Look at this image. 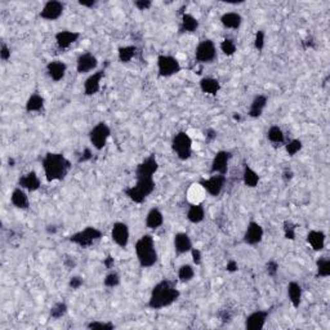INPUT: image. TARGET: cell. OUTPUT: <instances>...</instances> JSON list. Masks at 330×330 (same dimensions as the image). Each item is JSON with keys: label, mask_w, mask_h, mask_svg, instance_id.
<instances>
[{"label": "cell", "mask_w": 330, "mask_h": 330, "mask_svg": "<svg viewBox=\"0 0 330 330\" xmlns=\"http://www.w3.org/2000/svg\"><path fill=\"white\" fill-rule=\"evenodd\" d=\"M226 269H227L228 272H236L239 269V264L238 262L234 261V259H231V261L227 262V264H226Z\"/></svg>", "instance_id": "obj_51"}, {"label": "cell", "mask_w": 330, "mask_h": 330, "mask_svg": "<svg viewBox=\"0 0 330 330\" xmlns=\"http://www.w3.org/2000/svg\"><path fill=\"white\" fill-rule=\"evenodd\" d=\"M80 32L77 31H71V30H62V31H59L56 35H54V40H56L57 47L61 50L69 49L72 44L79 40Z\"/></svg>", "instance_id": "obj_20"}, {"label": "cell", "mask_w": 330, "mask_h": 330, "mask_svg": "<svg viewBox=\"0 0 330 330\" xmlns=\"http://www.w3.org/2000/svg\"><path fill=\"white\" fill-rule=\"evenodd\" d=\"M264 42H266V34H264L263 30H258L254 35V48L258 52H261L264 48Z\"/></svg>", "instance_id": "obj_44"}, {"label": "cell", "mask_w": 330, "mask_h": 330, "mask_svg": "<svg viewBox=\"0 0 330 330\" xmlns=\"http://www.w3.org/2000/svg\"><path fill=\"white\" fill-rule=\"evenodd\" d=\"M120 281H122L120 280V275L118 272L111 271L108 272L105 276V279H103V285L106 288H117V286L120 285Z\"/></svg>", "instance_id": "obj_40"}, {"label": "cell", "mask_w": 330, "mask_h": 330, "mask_svg": "<svg viewBox=\"0 0 330 330\" xmlns=\"http://www.w3.org/2000/svg\"><path fill=\"white\" fill-rule=\"evenodd\" d=\"M231 160V152L226 150H221L214 155L213 160H211L210 173L211 174H227L228 164Z\"/></svg>", "instance_id": "obj_12"}, {"label": "cell", "mask_w": 330, "mask_h": 330, "mask_svg": "<svg viewBox=\"0 0 330 330\" xmlns=\"http://www.w3.org/2000/svg\"><path fill=\"white\" fill-rule=\"evenodd\" d=\"M45 100L42 94L39 93H32L29 98H27L26 103H25V108L27 112H40L44 110Z\"/></svg>", "instance_id": "obj_31"}, {"label": "cell", "mask_w": 330, "mask_h": 330, "mask_svg": "<svg viewBox=\"0 0 330 330\" xmlns=\"http://www.w3.org/2000/svg\"><path fill=\"white\" fill-rule=\"evenodd\" d=\"M45 70H47V75L49 76L50 80L59 83L66 76L67 65L61 60H53V61L48 62Z\"/></svg>", "instance_id": "obj_19"}, {"label": "cell", "mask_w": 330, "mask_h": 330, "mask_svg": "<svg viewBox=\"0 0 330 330\" xmlns=\"http://www.w3.org/2000/svg\"><path fill=\"white\" fill-rule=\"evenodd\" d=\"M145 225L148 230H158L164 225V214L159 208H151L146 214Z\"/></svg>", "instance_id": "obj_23"}, {"label": "cell", "mask_w": 330, "mask_h": 330, "mask_svg": "<svg viewBox=\"0 0 330 330\" xmlns=\"http://www.w3.org/2000/svg\"><path fill=\"white\" fill-rule=\"evenodd\" d=\"M156 65H158V72L161 77L174 76L182 69L180 61L170 54H160L158 57Z\"/></svg>", "instance_id": "obj_8"}, {"label": "cell", "mask_w": 330, "mask_h": 330, "mask_svg": "<svg viewBox=\"0 0 330 330\" xmlns=\"http://www.w3.org/2000/svg\"><path fill=\"white\" fill-rule=\"evenodd\" d=\"M114 264H115V261L111 256H108L107 258L105 259V266L107 267V268H112V267H114Z\"/></svg>", "instance_id": "obj_55"}, {"label": "cell", "mask_w": 330, "mask_h": 330, "mask_svg": "<svg viewBox=\"0 0 330 330\" xmlns=\"http://www.w3.org/2000/svg\"><path fill=\"white\" fill-rule=\"evenodd\" d=\"M11 203L16 206L17 209L21 210H26L30 206L29 196H27L26 190H24L22 187H16L11 193Z\"/></svg>", "instance_id": "obj_27"}, {"label": "cell", "mask_w": 330, "mask_h": 330, "mask_svg": "<svg viewBox=\"0 0 330 330\" xmlns=\"http://www.w3.org/2000/svg\"><path fill=\"white\" fill-rule=\"evenodd\" d=\"M217 59V47L213 40L204 39L195 49V60L199 64H211Z\"/></svg>", "instance_id": "obj_9"}, {"label": "cell", "mask_w": 330, "mask_h": 330, "mask_svg": "<svg viewBox=\"0 0 330 330\" xmlns=\"http://www.w3.org/2000/svg\"><path fill=\"white\" fill-rule=\"evenodd\" d=\"M284 234H285V238L288 240H294L296 239V227H294L292 223H285V227H284Z\"/></svg>", "instance_id": "obj_45"}, {"label": "cell", "mask_w": 330, "mask_h": 330, "mask_svg": "<svg viewBox=\"0 0 330 330\" xmlns=\"http://www.w3.org/2000/svg\"><path fill=\"white\" fill-rule=\"evenodd\" d=\"M292 177H293V173H292L290 170H285V172H284V178H285V180H292Z\"/></svg>", "instance_id": "obj_56"}, {"label": "cell", "mask_w": 330, "mask_h": 330, "mask_svg": "<svg viewBox=\"0 0 330 330\" xmlns=\"http://www.w3.org/2000/svg\"><path fill=\"white\" fill-rule=\"evenodd\" d=\"M103 236V232L97 227L93 226H88V227L83 228V230L77 231V232L72 234L69 238L70 243L75 244V245L80 246V248H89L92 246L95 241L101 240V238Z\"/></svg>", "instance_id": "obj_5"}, {"label": "cell", "mask_w": 330, "mask_h": 330, "mask_svg": "<svg viewBox=\"0 0 330 330\" xmlns=\"http://www.w3.org/2000/svg\"><path fill=\"white\" fill-rule=\"evenodd\" d=\"M286 293H288V298L292 306L294 308H298L302 303V298H303V289H302L301 284L297 281H290L286 288Z\"/></svg>", "instance_id": "obj_24"}, {"label": "cell", "mask_w": 330, "mask_h": 330, "mask_svg": "<svg viewBox=\"0 0 330 330\" xmlns=\"http://www.w3.org/2000/svg\"><path fill=\"white\" fill-rule=\"evenodd\" d=\"M191 254H192V261L196 266L201 264V261H203V256H201V251L199 249L192 248L191 249Z\"/></svg>", "instance_id": "obj_49"}, {"label": "cell", "mask_w": 330, "mask_h": 330, "mask_svg": "<svg viewBox=\"0 0 330 330\" xmlns=\"http://www.w3.org/2000/svg\"><path fill=\"white\" fill-rule=\"evenodd\" d=\"M181 292L178 290L176 284L173 281L164 280L159 281L152 288L148 299V307L151 309H161L165 307L172 306L173 303L180 299Z\"/></svg>", "instance_id": "obj_1"}, {"label": "cell", "mask_w": 330, "mask_h": 330, "mask_svg": "<svg viewBox=\"0 0 330 330\" xmlns=\"http://www.w3.org/2000/svg\"><path fill=\"white\" fill-rule=\"evenodd\" d=\"M267 272H268L269 276H275V275L278 274L279 271V264L276 263L275 261H269L268 263H267Z\"/></svg>", "instance_id": "obj_48"}, {"label": "cell", "mask_w": 330, "mask_h": 330, "mask_svg": "<svg viewBox=\"0 0 330 330\" xmlns=\"http://www.w3.org/2000/svg\"><path fill=\"white\" fill-rule=\"evenodd\" d=\"M172 150L180 160H188L192 155V140L186 132H178L172 140Z\"/></svg>", "instance_id": "obj_6"}, {"label": "cell", "mask_w": 330, "mask_h": 330, "mask_svg": "<svg viewBox=\"0 0 330 330\" xmlns=\"http://www.w3.org/2000/svg\"><path fill=\"white\" fill-rule=\"evenodd\" d=\"M199 85H200L201 92L208 95H217L219 93V90H221V83H219V80L210 76L203 77L199 82Z\"/></svg>", "instance_id": "obj_30"}, {"label": "cell", "mask_w": 330, "mask_h": 330, "mask_svg": "<svg viewBox=\"0 0 330 330\" xmlns=\"http://www.w3.org/2000/svg\"><path fill=\"white\" fill-rule=\"evenodd\" d=\"M0 59L4 62L11 59V48H9L6 43H3L2 47H0Z\"/></svg>", "instance_id": "obj_46"}, {"label": "cell", "mask_w": 330, "mask_h": 330, "mask_svg": "<svg viewBox=\"0 0 330 330\" xmlns=\"http://www.w3.org/2000/svg\"><path fill=\"white\" fill-rule=\"evenodd\" d=\"M205 195L206 192L203 186L200 185V182L190 185V187L186 191V196H187V200L190 204H201Z\"/></svg>", "instance_id": "obj_29"}, {"label": "cell", "mask_w": 330, "mask_h": 330, "mask_svg": "<svg viewBox=\"0 0 330 330\" xmlns=\"http://www.w3.org/2000/svg\"><path fill=\"white\" fill-rule=\"evenodd\" d=\"M221 24L230 30H239L243 25V17L238 12H226L221 16Z\"/></svg>", "instance_id": "obj_28"}, {"label": "cell", "mask_w": 330, "mask_h": 330, "mask_svg": "<svg viewBox=\"0 0 330 330\" xmlns=\"http://www.w3.org/2000/svg\"><path fill=\"white\" fill-rule=\"evenodd\" d=\"M137 47L135 45H124L118 49V59L122 64H129L137 56Z\"/></svg>", "instance_id": "obj_35"}, {"label": "cell", "mask_w": 330, "mask_h": 330, "mask_svg": "<svg viewBox=\"0 0 330 330\" xmlns=\"http://www.w3.org/2000/svg\"><path fill=\"white\" fill-rule=\"evenodd\" d=\"M307 243L315 251H321L325 248L326 235L321 230H311L307 234Z\"/></svg>", "instance_id": "obj_25"}, {"label": "cell", "mask_w": 330, "mask_h": 330, "mask_svg": "<svg viewBox=\"0 0 330 330\" xmlns=\"http://www.w3.org/2000/svg\"><path fill=\"white\" fill-rule=\"evenodd\" d=\"M67 312V306L66 303H64V302H59V303H56L54 306L50 308V317L52 319H61L62 316H65Z\"/></svg>", "instance_id": "obj_43"}, {"label": "cell", "mask_w": 330, "mask_h": 330, "mask_svg": "<svg viewBox=\"0 0 330 330\" xmlns=\"http://www.w3.org/2000/svg\"><path fill=\"white\" fill-rule=\"evenodd\" d=\"M178 279L181 283H190L193 278H195V268L191 264H182L178 268Z\"/></svg>", "instance_id": "obj_38"}, {"label": "cell", "mask_w": 330, "mask_h": 330, "mask_svg": "<svg viewBox=\"0 0 330 330\" xmlns=\"http://www.w3.org/2000/svg\"><path fill=\"white\" fill-rule=\"evenodd\" d=\"M317 276L326 279L330 276V259L327 257H320L316 261Z\"/></svg>", "instance_id": "obj_37"}, {"label": "cell", "mask_w": 330, "mask_h": 330, "mask_svg": "<svg viewBox=\"0 0 330 330\" xmlns=\"http://www.w3.org/2000/svg\"><path fill=\"white\" fill-rule=\"evenodd\" d=\"M158 169H159L158 159L155 158V155H151L138 164L137 168H135V178H141V177L153 178V176H155V173L158 172Z\"/></svg>", "instance_id": "obj_15"}, {"label": "cell", "mask_w": 330, "mask_h": 330, "mask_svg": "<svg viewBox=\"0 0 330 330\" xmlns=\"http://www.w3.org/2000/svg\"><path fill=\"white\" fill-rule=\"evenodd\" d=\"M110 137H111V128L105 122H100L95 124L89 132L90 145L97 151L103 150L106 147Z\"/></svg>", "instance_id": "obj_7"}, {"label": "cell", "mask_w": 330, "mask_h": 330, "mask_svg": "<svg viewBox=\"0 0 330 330\" xmlns=\"http://www.w3.org/2000/svg\"><path fill=\"white\" fill-rule=\"evenodd\" d=\"M200 185L203 186L205 192L208 195L217 198L222 193L226 185V176L222 174H211L209 178L200 181Z\"/></svg>", "instance_id": "obj_10"}, {"label": "cell", "mask_w": 330, "mask_h": 330, "mask_svg": "<svg viewBox=\"0 0 330 330\" xmlns=\"http://www.w3.org/2000/svg\"><path fill=\"white\" fill-rule=\"evenodd\" d=\"M173 245H174V250L178 256L181 254H186L191 251L192 246V240L186 232H177L173 239Z\"/></svg>", "instance_id": "obj_21"}, {"label": "cell", "mask_w": 330, "mask_h": 330, "mask_svg": "<svg viewBox=\"0 0 330 330\" xmlns=\"http://www.w3.org/2000/svg\"><path fill=\"white\" fill-rule=\"evenodd\" d=\"M69 285H70V288H72L74 290H76V289H79L80 286L83 285V279L79 278V276H74V278L70 279Z\"/></svg>", "instance_id": "obj_50"}, {"label": "cell", "mask_w": 330, "mask_h": 330, "mask_svg": "<svg viewBox=\"0 0 330 330\" xmlns=\"http://www.w3.org/2000/svg\"><path fill=\"white\" fill-rule=\"evenodd\" d=\"M155 190V181L150 177L137 178V182L130 187L125 188L124 193L129 200L135 204H142Z\"/></svg>", "instance_id": "obj_4"}, {"label": "cell", "mask_w": 330, "mask_h": 330, "mask_svg": "<svg viewBox=\"0 0 330 330\" xmlns=\"http://www.w3.org/2000/svg\"><path fill=\"white\" fill-rule=\"evenodd\" d=\"M105 77V71L103 70H98V71L92 72L89 76L85 79L84 85H83V90L87 97H92V95L97 94L101 90V82Z\"/></svg>", "instance_id": "obj_17"}, {"label": "cell", "mask_w": 330, "mask_h": 330, "mask_svg": "<svg viewBox=\"0 0 330 330\" xmlns=\"http://www.w3.org/2000/svg\"><path fill=\"white\" fill-rule=\"evenodd\" d=\"M151 6H152V2H150V0H137V2H134V7L138 11H147V9L151 8Z\"/></svg>", "instance_id": "obj_47"}, {"label": "cell", "mask_w": 330, "mask_h": 330, "mask_svg": "<svg viewBox=\"0 0 330 330\" xmlns=\"http://www.w3.org/2000/svg\"><path fill=\"white\" fill-rule=\"evenodd\" d=\"M65 11V4L59 0H49L43 6L42 11H40L39 16L40 18H43L44 21H57L60 17L64 14Z\"/></svg>", "instance_id": "obj_11"}, {"label": "cell", "mask_w": 330, "mask_h": 330, "mask_svg": "<svg viewBox=\"0 0 330 330\" xmlns=\"http://www.w3.org/2000/svg\"><path fill=\"white\" fill-rule=\"evenodd\" d=\"M219 48H221V52L225 54V56L227 57H231L234 56L236 53V50H238V47H236V43L234 42L232 39H223L222 42H221V45H219Z\"/></svg>", "instance_id": "obj_39"}, {"label": "cell", "mask_w": 330, "mask_h": 330, "mask_svg": "<svg viewBox=\"0 0 330 330\" xmlns=\"http://www.w3.org/2000/svg\"><path fill=\"white\" fill-rule=\"evenodd\" d=\"M205 138L208 141H213L214 138H217V132L213 129H208L205 132Z\"/></svg>", "instance_id": "obj_54"}, {"label": "cell", "mask_w": 330, "mask_h": 330, "mask_svg": "<svg viewBox=\"0 0 330 330\" xmlns=\"http://www.w3.org/2000/svg\"><path fill=\"white\" fill-rule=\"evenodd\" d=\"M267 140L274 145H281L285 142V134L279 125H272L267 130Z\"/></svg>", "instance_id": "obj_36"}, {"label": "cell", "mask_w": 330, "mask_h": 330, "mask_svg": "<svg viewBox=\"0 0 330 330\" xmlns=\"http://www.w3.org/2000/svg\"><path fill=\"white\" fill-rule=\"evenodd\" d=\"M90 159H92V151H90L89 148H85V150L82 152V156H80L79 161L80 163H82V161L84 163V161L90 160Z\"/></svg>", "instance_id": "obj_52"}, {"label": "cell", "mask_w": 330, "mask_h": 330, "mask_svg": "<svg viewBox=\"0 0 330 330\" xmlns=\"http://www.w3.org/2000/svg\"><path fill=\"white\" fill-rule=\"evenodd\" d=\"M45 180L48 182L61 181L69 174L71 169V163L69 159L60 152H48L42 161Z\"/></svg>", "instance_id": "obj_2"}, {"label": "cell", "mask_w": 330, "mask_h": 330, "mask_svg": "<svg viewBox=\"0 0 330 330\" xmlns=\"http://www.w3.org/2000/svg\"><path fill=\"white\" fill-rule=\"evenodd\" d=\"M111 239L119 248H127L130 239V231L127 223L115 222L111 228Z\"/></svg>", "instance_id": "obj_13"}, {"label": "cell", "mask_w": 330, "mask_h": 330, "mask_svg": "<svg viewBox=\"0 0 330 330\" xmlns=\"http://www.w3.org/2000/svg\"><path fill=\"white\" fill-rule=\"evenodd\" d=\"M302 148H303V143H302L301 140H297V138L285 143V151L288 156H296L297 153L301 152Z\"/></svg>", "instance_id": "obj_41"}, {"label": "cell", "mask_w": 330, "mask_h": 330, "mask_svg": "<svg viewBox=\"0 0 330 330\" xmlns=\"http://www.w3.org/2000/svg\"><path fill=\"white\" fill-rule=\"evenodd\" d=\"M187 219L188 222L198 225L205 219V209L201 204H191L187 210Z\"/></svg>", "instance_id": "obj_32"}, {"label": "cell", "mask_w": 330, "mask_h": 330, "mask_svg": "<svg viewBox=\"0 0 330 330\" xmlns=\"http://www.w3.org/2000/svg\"><path fill=\"white\" fill-rule=\"evenodd\" d=\"M95 4H97V2H94V0H89V2H87V0H80L79 2V6L85 7V8H93Z\"/></svg>", "instance_id": "obj_53"}, {"label": "cell", "mask_w": 330, "mask_h": 330, "mask_svg": "<svg viewBox=\"0 0 330 330\" xmlns=\"http://www.w3.org/2000/svg\"><path fill=\"white\" fill-rule=\"evenodd\" d=\"M18 186L24 188V190L30 191V192H35L42 186V181H40L39 176L36 173L29 172L26 174L21 176V178L18 180Z\"/></svg>", "instance_id": "obj_22"}, {"label": "cell", "mask_w": 330, "mask_h": 330, "mask_svg": "<svg viewBox=\"0 0 330 330\" xmlns=\"http://www.w3.org/2000/svg\"><path fill=\"white\" fill-rule=\"evenodd\" d=\"M267 103H268V98L264 94H258L253 98L250 103V107H249L248 115L253 119H257V118L261 117L263 114L264 108L267 107Z\"/></svg>", "instance_id": "obj_26"}, {"label": "cell", "mask_w": 330, "mask_h": 330, "mask_svg": "<svg viewBox=\"0 0 330 330\" xmlns=\"http://www.w3.org/2000/svg\"><path fill=\"white\" fill-rule=\"evenodd\" d=\"M243 182L249 188L257 187L259 183V174L248 164L244 167L243 170Z\"/></svg>", "instance_id": "obj_34"}, {"label": "cell", "mask_w": 330, "mask_h": 330, "mask_svg": "<svg viewBox=\"0 0 330 330\" xmlns=\"http://www.w3.org/2000/svg\"><path fill=\"white\" fill-rule=\"evenodd\" d=\"M269 312L266 309H258V311L251 312L245 319V329L248 330H262L266 325L267 317Z\"/></svg>", "instance_id": "obj_18"}, {"label": "cell", "mask_w": 330, "mask_h": 330, "mask_svg": "<svg viewBox=\"0 0 330 330\" xmlns=\"http://www.w3.org/2000/svg\"><path fill=\"white\" fill-rule=\"evenodd\" d=\"M87 327L90 330H112L115 329V325L110 321H100V320H94L87 324Z\"/></svg>", "instance_id": "obj_42"}, {"label": "cell", "mask_w": 330, "mask_h": 330, "mask_svg": "<svg viewBox=\"0 0 330 330\" xmlns=\"http://www.w3.org/2000/svg\"><path fill=\"white\" fill-rule=\"evenodd\" d=\"M199 20L196 18L195 16L190 13H185L182 16V20H181V26L180 31L181 32H195L196 30L199 29Z\"/></svg>", "instance_id": "obj_33"}, {"label": "cell", "mask_w": 330, "mask_h": 330, "mask_svg": "<svg viewBox=\"0 0 330 330\" xmlns=\"http://www.w3.org/2000/svg\"><path fill=\"white\" fill-rule=\"evenodd\" d=\"M98 66L97 57L90 52L82 53L76 60V71L77 74H89L94 71Z\"/></svg>", "instance_id": "obj_16"}, {"label": "cell", "mask_w": 330, "mask_h": 330, "mask_svg": "<svg viewBox=\"0 0 330 330\" xmlns=\"http://www.w3.org/2000/svg\"><path fill=\"white\" fill-rule=\"evenodd\" d=\"M263 236H264V230L263 227H262L261 223L256 222V221H250L245 228L243 240L246 245L253 246L261 243V241L263 240Z\"/></svg>", "instance_id": "obj_14"}, {"label": "cell", "mask_w": 330, "mask_h": 330, "mask_svg": "<svg viewBox=\"0 0 330 330\" xmlns=\"http://www.w3.org/2000/svg\"><path fill=\"white\" fill-rule=\"evenodd\" d=\"M135 256H137L138 263L142 268H151L156 264L159 259L158 250L155 246V240L150 234H145L137 240L134 246Z\"/></svg>", "instance_id": "obj_3"}]
</instances>
